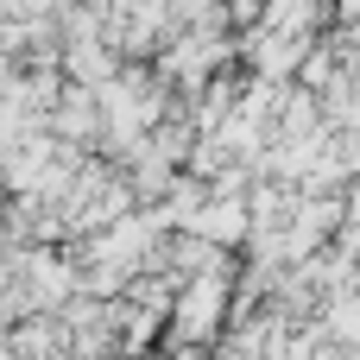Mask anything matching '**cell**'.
<instances>
[{
	"instance_id": "obj_3",
	"label": "cell",
	"mask_w": 360,
	"mask_h": 360,
	"mask_svg": "<svg viewBox=\"0 0 360 360\" xmlns=\"http://www.w3.org/2000/svg\"><path fill=\"white\" fill-rule=\"evenodd\" d=\"M196 234L215 240V247L247 240V234H253V202H240V196H228V190H209V202H202V215H196Z\"/></svg>"
},
{
	"instance_id": "obj_11",
	"label": "cell",
	"mask_w": 360,
	"mask_h": 360,
	"mask_svg": "<svg viewBox=\"0 0 360 360\" xmlns=\"http://www.w3.org/2000/svg\"><path fill=\"white\" fill-rule=\"evenodd\" d=\"M342 13H348V19H360V0H342Z\"/></svg>"
},
{
	"instance_id": "obj_5",
	"label": "cell",
	"mask_w": 360,
	"mask_h": 360,
	"mask_svg": "<svg viewBox=\"0 0 360 360\" xmlns=\"http://www.w3.org/2000/svg\"><path fill=\"white\" fill-rule=\"evenodd\" d=\"M215 310H221V272H196V285L177 297V323H184V335H202V329L215 323Z\"/></svg>"
},
{
	"instance_id": "obj_1",
	"label": "cell",
	"mask_w": 360,
	"mask_h": 360,
	"mask_svg": "<svg viewBox=\"0 0 360 360\" xmlns=\"http://www.w3.org/2000/svg\"><path fill=\"white\" fill-rule=\"evenodd\" d=\"M114 38L108 32H89V38H63V70L76 76V82H89V89H108L114 76H120V63H114Z\"/></svg>"
},
{
	"instance_id": "obj_2",
	"label": "cell",
	"mask_w": 360,
	"mask_h": 360,
	"mask_svg": "<svg viewBox=\"0 0 360 360\" xmlns=\"http://www.w3.org/2000/svg\"><path fill=\"white\" fill-rule=\"evenodd\" d=\"M228 57V44L215 38V32H196V25H184L177 38H171V57H165V70L177 76V82H202L215 63Z\"/></svg>"
},
{
	"instance_id": "obj_10",
	"label": "cell",
	"mask_w": 360,
	"mask_h": 360,
	"mask_svg": "<svg viewBox=\"0 0 360 360\" xmlns=\"http://www.w3.org/2000/svg\"><path fill=\"white\" fill-rule=\"evenodd\" d=\"M13 82H19V76H13V63H6V44H0V95H6Z\"/></svg>"
},
{
	"instance_id": "obj_6",
	"label": "cell",
	"mask_w": 360,
	"mask_h": 360,
	"mask_svg": "<svg viewBox=\"0 0 360 360\" xmlns=\"http://www.w3.org/2000/svg\"><path fill=\"white\" fill-rule=\"evenodd\" d=\"M310 19H316V0H266L259 13V25L272 32H310Z\"/></svg>"
},
{
	"instance_id": "obj_9",
	"label": "cell",
	"mask_w": 360,
	"mask_h": 360,
	"mask_svg": "<svg viewBox=\"0 0 360 360\" xmlns=\"http://www.w3.org/2000/svg\"><path fill=\"white\" fill-rule=\"evenodd\" d=\"M228 6H234L240 19H259V13H266V0H228Z\"/></svg>"
},
{
	"instance_id": "obj_7",
	"label": "cell",
	"mask_w": 360,
	"mask_h": 360,
	"mask_svg": "<svg viewBox=\"0 0 360 360\" xmlns=\"http://www.w3.org/2000/svg\"><path fill=\"white\" fill-rule=\"evenodd\" d=\"M13 348H19V354H44V348H76V335H63L57 323H25V329L13 335Z\"/></svg>"
},
{
	"instance_id": "obj_4",
	"label": "cell",
	"mask_w": 360,
	"mask_h": 360,
	"mask_svg": "<svg viewBox=\"0 0 360 360\" xmlns=\"http://www.w3.org/2000/svg\"><path fill=\"white\" fill-rule=\"evenodd\" d=\"M310 51H304V32H272V25H253V63H259V76H272V82H285V76H297V63H304Z\"/></svg>"
},
{
	"instance_id": "obj_8",
	"label": "cell",
	"mask_w": 360,
	"mask_h": 360,
	"mask_svg": "<svg viewBox=\"0 0 360 360\" xmlns=\"http://www.w3.org/2000/svg\"><path fill=\"white\" fill-rule=\"evenodd\" d=\"M329 335H342V342H354V348H360V291L348 297V291L335 285V304H329Z\"/></svg>"
}]
</instances>
